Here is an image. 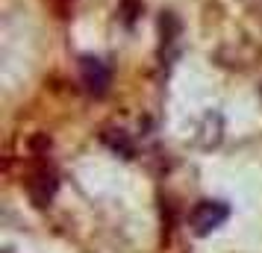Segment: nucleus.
Segmentation results:
<instances>
[{"label":"nucleus","mask_w":262,"mask_h":253,"mask_svg":"<svg viewBox=\"0 0 262 253\" xmlns=\"http://www.w3.org/2000/svg\"><path fill=\"white\" fill-rule=\"evenodd\" d=\"M230 218V206L224 200H201L189 212V224L194 236H209L212 229H218Z\"/></svg>","instance_id":"nucleus-1"},{"label":"nucleus","mask_w":262,"mask_h":253,"mask_svg":"<svg viewBox=\"0 0 262 253\" xmlns=\"http://www.w3.org/2000/svg\"><path fill=\"white\" fill-rule=\"evenodd\" d=\"M80 83L89 95L103 97L109 91V83H112V71L103 59L97 56H83L80 59Z\"/></svg>","instance_id":"nucleus-2"},{"label":"nucleus","mask_w":262,"mask_h":253,"mask_svg":"<svg viewBox=\"0 0 262 253\" xmlns=\"http://www.w3.org/2000/svg\"><path fill=\"white\" fill-rule=\"evenodd\" d=\"M56 189H59L56 171L48 168V165H38V168L30 174V180H27V194H30V200H33L38 209L50 206V200H53Z\"/></svg>","instance_id":"nucleus-3"},{"label":"nucleus","mask_w":262,"mask_h":253,"mask_svg":"<svg viewBox=\"0 0 262 253\" xmlns=\"http://www.w3.org/2000/svg\"><path fill=\"white\" fill-rule=\"evenodd\" d=\"M103 142H106L118 156H124V159H133L136 156V145H133V139H130V133L127 130H103V135H100Z\"/></svg>","instance_id":"nucleus-4"},{"label":"nucleus","mask_w":262,"mask_h":253,"mask_svg":"<svg viewBox=\"0 0 262 253\" xmlns=\"http://www.w3.org/2000/svg\"><path fill=\"white\" fill-rule=\"evenodd\" d=\"M259 95H262V85H259Z\"/></svg>","instance_id":"nucleus-5"}]
</instances>
